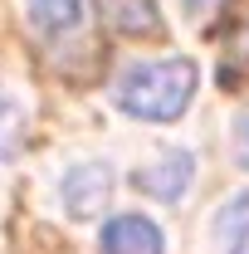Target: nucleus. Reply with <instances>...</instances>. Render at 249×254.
Returning a JSON list of instances; mask_svg holds the SVG:
<instances>
[{"mask_svg":"<svg viewBox=\"0 0 249 254\" xmlns=\"http://www.w3.org/2000/svg\"><path fill=\"white\" fill-rule=\"evenodd\" d=\"M240 161L249 166V123H245V137H240Z\"/></svg>","mask_w":249,"mask_h":254,"instance_id":"6e6552de","label":"nucleus"},{"mask_svg":"<svg viewBox=\"0 0 249 254\" xmlns=\"http://www.w3.org/2000/svg\"><path fill=\"white\" fill-rule=\"evenodd\" d=\"M118 108L142 123H176L195 98V64L190 59H147L118 78Z\"/></svg>","mask_w":249,"mask_h":254,"instance_id":"f257e3e1","label":"nucleus"},{"mask_svg":"<svg viewBox=\"0 0 249 254\" xmlns=\"http://www.w3.org/2000/svg\"><path fill=\"white\" fill-rule=\"evenodd\" d=\"M215 240L225 245V254H249V190L235 195L215 220Z\"/></svg>","mask_w":249,"mask_h":254,"instance_id":"423d86ee","label":"nucleus"},{"mask_svg":"<svg viewBox=\"0 0 249 254\" xmlns=\"http://www.w3.org/2000/svg\"><path fill=\"white\" fill-rule=\"evenodd\" d=\"M98 15L118 34H161V15L152 0H98Z\"/></svg>","mask_w":249,"mask_h":254,"instance_id":"39448f33","label":"nucleus"},{"mask_svg":"<svg viewBox=\"0 0 249 254\" xmlns=\"http://www.w3.org/2000/svg\"><path fill=\"white\" fill-rule=\"evenodd\" d=\"M103 254H161V230L147 215H113L103 225Z\"/></svg>","mask_w":249,"mask_h":254,"instance_id":"7ed1b4c3","label":"nucleus"},{"mask_svg":"<svg viewBox=\"0 0 249 254\" xmlns=\"http://www.w3.org/2000/svg\"><path fill=\"white\" fill-rule=\"evenodd\" d=\"M108 195H113V171H108V166H98V161L73 166V171L63 176V205H68L78 220L98 215V210L108 205Z\"/></svg>","mask_w":249,"mask_h":254,"instance_id":"f03ea898","label":"nucleus"},{"mask_svg":"<svg viewBox=\"0 0 249 254\" xmlns=\"http://www.w3.org/2000/svg\"><path fill=\"white\" fill-rule=\"evenodd\" d=\"M190 152H171L166 161H156V166H142L137 176H132V186L147 190V195H156V200H176L181 190L190 186Z\"/></svg>","mask_w":249,"mask_h":254,"instance_id":"20e7f679","label":"nucleus"},{"mask_svg":"<svg viewBox=\"0 0 249 254\" xmlns=\"http://www.w3.org/2000/svg\"><path fill=\"white\" fill-rule=\"evenodd\" d=\"M30 5V20L39 25L44 34H63L78 25V15H83V0H25Z\"/></svg>","mask_w":249,"mask_h":254,"instance_id":"0eeeda50","label":"nucleus"},{"mask_svg":"<svg viewBox=\"0 0 249 254\" xmlns=\"http://www.w3.org/2000/svg\"><path fill=\"white\" fill-rule=\"evenodd\" d=\"M186 10H190V15H200V10H210V0H186Z\"/></svg>","mask_w":249,"mask_h":254,"instance_id":"1a4fd4ad","label":"nucleus"}]
</instances>
